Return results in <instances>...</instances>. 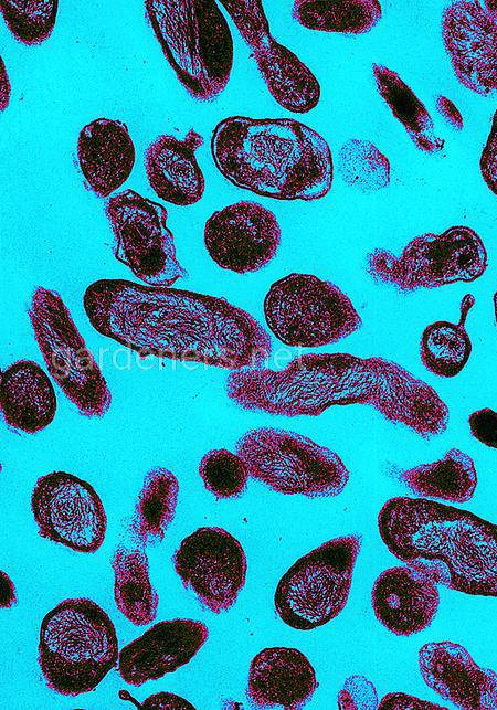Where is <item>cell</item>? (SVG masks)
I'll return each instance as SVG.
<instances>
[{
	"mask_svg": "<svg viewBox=\"0 0 497 710\" xmlns=\"http://www.w3.org/2000/svg\"><path fill=\"white\" fill-rule=\"evenodd\" d=\"M83 307L93 328L137 352L211 367L263 368L272 352L266 329L224 298L187 289L102 278Z\"/></svg>",
	"mask_w": 497,
	"mask_h": 710,
	"instance_id": "6da1fadb",
	"label": "cell"
},
{
	"mask_svg": "<svg viewBox=\"0 0 497 710\" xmlns=\"http://www.w3.org/2000/svg\"><path fill=\"white\" fill-rule=\"evenodd\" d=\"M224 388L244 410L290 417L318 416L334 405H371L424 439L445 433L450 422L448 406L433 386L381 357L307 353L282 370H234Z\"/></svg>",
	"mask_w": 497,
	"mask_h": 710,
	"instance_id": "7a4b0ae2",
	"label": "cell"
},
{
	"mask_svg": "<svg viewBox=\"0 0 497 710\" xmlns=\"http://www.w3.org/2000/svg\"><path fill=\"white\" fill-rule=\"evenodd\" d=\"M389 552L436 584L497 597V524L426 498L392 497L378 515Z\"/></svg>",
	"mask_w": 497,
	"mask_h": 710,
	"instance_id": "3957f363",
	"label": "cell"
},
{
	"mask_svg": "<svg viewBox=\"0 0 497 710\" xmlns=\"http://www.w3.org/2000/svg\"><path fill=\"white\" fill-rule=\"evenodd\" d=\"M211 153L228 181L271 199L319 200L334 180L328 142L296 119L226 117L213 130Z\"/></svg>",
	"mask_w": 497,
	"mask_h": 710,
	"instance_id": "277c9868",
	"label": "cell"
},
{
	"mask_svg": "<svg viewBox=\"0 0 497 710\" xmlns=\"http://www.w3.org/2000/svg\"><path fill=\"white\" fill-rule=\"evenodd\" d=\"M148 21L177 78L200 102L226 87L234 62L230 27L216 1L146 0Z\"/></svg>",
	"mask_w": 497,
	"mask_h": 710,
	"instance_id": "5b68a950",
	"label": "cell"
},
{
	"mask_svg": "<svg viewBox=\"0 0 497 710\" xmlns=\"http://www.w3.org/2000/svg\"><path fill=\"white\" fill-rule=\"evenodd\" d=\"M38 650L47 687L73 697L93 691L119 657L110 617L87 597L66 598L46 613Z\"/></svg>",
	"mask_w": 497,
	"mask_h": 710,
	"instance_id": "8992f818",
	"label": "cell"
},
{
	"mask_svg": "<svg viewBox=\"0 0 497 710\" xmlns=\"http://www.w3.org/2000/svg\"><path fill=\"white\" fill-rule=\"evenodd\" d=\"M236 453L253 478L279 494L335 497L349 481L336 452L293 431L252 428L237 441Z\"/></svg>",
	"mask_w": 497,
	"mask_h": 710,
	"instance_id": "52a82bcc",
	"label": "cell"
},
{
	"mask_svg": "<svg viewBox=\"0 0 497 710\" xmlns=\"http://www.w3.org/2000/svg\"><path fill=\"white\" fill-rule=\"evenodd\" d=\"M263 311L272 333L284 345L318 348L357 332L362 320L337 285L313 274L292 273L267 290Z\"/></svg>",
	"mask_w": 497,
	"mask_h": 710,
	"instance_id": "ba28073f",
	"label": "cell"
},
{
	"mask_svg": "<svg viewBox=\"0 0 497 710\" xmlns=\"http://www.w3.org/2000/svg\"><path fill=\"white\" fill-rule=\"evenodd\" d=\"M361 548L357 534L330 539L300 557L281 577L274 606L284 624L313 630L346 607Z\"/></svg>",
	"mask_w": 497,
	"mask_h": 710,
	"instance_id": "9c48e42d",
	"label": "cell"
},
{
	"mask_svg": "<svg viewBox=\"0 0 497 710\" xmlns=\"http://www.w3.org/2000/svg\"><path fill=\"white\" fill-rule=\"evenodd\" d=\"M28 315L49 373L65 396L83 415L104 416L112 404L110 390L62 297L38 286Z\"/></svg>",
	"mask_w": 497,
	"mask_h": 710,
	"instance_id": "30bf717a",
	"label": "cell"
},
{
	"mask_svg": "<svg viewBox=\"0 0 497 710\" xmlns=\"http://www.w3.org/2000/svg\"><path fill=\"white\" fill-rule=\"evenodd\" d=\"M487 266L488 256L480 236L466 225L415 236L400 256L374 248L366 257V268L372 278L400 290L472 283L482 277Z\"/></svg>",
	"mask_w": 497,
	"mask_h": 710,
	"instance_id": "8fae6325",
	"label": "cell"
},
{
	"mask_svg": "<svg viewBox=\"0 0 497 710\" xmlns=\"http://www.w3.org/2000/svg\"><path fill=\"white\" fill-rule=\"evenodd\" d=\"M105 213L116 240L114 256L138 279L170 287L184 277L163 205L126 189L108 199Z\"/></svg>",
	"mask_w": 497,
	"mask_h": 710,
	"instance_id": "7c38bea8",
	"label": "cell"
},
{
	"mask_svg": "<svg viewBox=\"0 0 497 710\" xmlns=\"http://www.w3.org/2000/svg\"><path fill=\"white\" fill-rule=\"evenodd\" d=\"M31 510L39 534L73 551L94 553L102 547L107 518L94 487L63 471L41 476L33 488Z\"/></svg>",
	"mask_w": 497,
	"mask_h": 710,
	"instance_id": "4fadbf2b",
	"label": "cell"
},
{
	"mask_svg": "<svg viewBox=\"0 0 497 710\" xmlns=\"http://www.w3.org/2000/svg\"><path fill=\"white\" fill-rule=\"evenodd\" d=\"M252 51L268 92L278 105L290 113L313 110L321 97V87L309 67L279 44L271 34L261 0H220Z\"/></svg>",
	"mask_w": 497,
	"mask_h": 710,
	"instance_id": "5bb4252c",
	"label": "cell"
},
{
	"mask_svg": "<svg viewBox=\"0 0 497 710\" xmlns=\"http://www.w3.org/2000/svg\"><path fill=\"white\" fill-rule=\"evenodd\" d=\"M175 571L212 613L229 611L245 585L247 562L241 542L221 527H200L173 557Z\"/></svg>",
	"mask_w": 497,
	"mask_h": 710,
	"instance_id": "9a60e30c",
	"label": "cell"
},
{
	"mask_svg": "<svg viewBox=\"0 0 497 710\" xmlns=\"http://www.w3.org/2000/svg\"><path fill=\"white\" fill-rule=\"evenodd\" d=\"M281 234L278 220L269 209L242 200L211 214L203 241L219 267L245 274L260 271L276 256Z\"/></svg>",
	"mask_w": 497,
	"mask_h": 710,
	"instance_id": "2e32d148",
	"label": "cell"
},
{
	"mask_svg": "<svg viewBox=\"0 0 497 710\" xmlns=\"http://www.w3.org/2000/svg\"><path fill=\"white\" fill-rule=\"evenodd\" d=\"M442 39L457 81L480 95L497 94V22L478 0H457L442 13Z\"/></svg>",
	"mask_w": 497,
	"mask_h": 710,
	"instance_id": "e0dca14e",
	"label": "cell"
},
{
	"mask_svg": "<svg viewBox=\"0 0 497 710\" xmlns=\"http://www.w3.org/2000/svg\"><path fill=\"white\" fill-rule=\"evenodd\" d=\"M208 637L209 629L200 621H161L119 651V676L127 685L136 687L157 680L187 665Z\"/></svg>",
	"mask_w": 497,
	"mask_h": 710,
	"instance_id": "ac0fdd59",
	"label": "cell"
},
{
	"mask_svg": "<svg viewBox=\"0 0 497 710\" xmlns=\"http://www.w3.org/2000/svg\"><path fill=\"white\" fill-rule=\"evenodd\" d=\"M421 676L435 693L465 710H497V672L475 663L461 644H424L417 654Z\"/></svg>",
	"mask_w": 497,
	"mask_h": 710,
	"instance_id": "d6986e66",
	"label": "cell"
},
{
	"mask_svg": "<svg viewBox=\"0 0 497 710\" xmlns=\"http://www.w3.org/2000/svg\"><path fill=\"white\" fill-rule=\"evenodd\" d=\"M371 606L378 622L398 636L426 629L440 606L436 583L411 566L382 571L371 589Z\"/></svg>",
	"mask_w": 497,
	"mask_h": 710,
	"instance_id": "ffe728a7",
	"label": "cell"
},
{
	"mask_svg": "<svg viewBox=\"0 0 497 710\" xmlns=\"http://www.w3.org/2000/svg\"><path fill=\"white\" fill-rule=\"evenodd\" d=\"M316 688L311 663L294 647H266L251 660L246 698L255 707L299 709Z\"/></svg>",
	"mask_w": 497,
	"mask_h": 710,
	"instance_id": "44dd1931",
	"label": "cell"
},
{
	"mask_svg": "<svg viewBox=\"0 0 497 710\" xmlns=\"http://www.w3.org/2000/svg\"><path fill=\"white\" fill-rule=\"evenodd\" d=\"M76 156L88 189L107 198L128 180L136 148L126 123L99 117L80 130Z\"/></svg>",
	"mask_w": 497,
	"mask_h": 710,
	"instance_id": "7402d4cb",
	"label": "cell"
},
{
	"mask_svg": "<svg viewBox=\"0 0 497 710\" xmlns=\"http://www.w3.org/2000/svg\"><path fill=\"white\" fill-rule=\"evenodd\" d=\"M202 144L203 138L193 128L182 139L163 134L150 142L145 170L150 188L160 199L179 206L201 200L205 179L195 151Z\"/></svg>",
	"mask_w": 497,
	"mask_h": 710,
	"instance_id": "603a6c76",
	"label": "cell"
},
{
	"mask_svg": "<svg viewBox=\"0 0 497 710\" xmlns=\"http://www.w3.org/2000/svg\"><path fill=\"white\" fill-rule=\"evenodd\" d=\"M0 409L9 426L27 434L38 433L52 423L57 410L56 395L39 363L21 359L1 372Z\"/></svg>",
	"mask_w": 497,
	"mask_h": 710,
	"instance_id": "cb8c5ba5",
	"label": "cell"
},
{
	"mask_svg": "<svg viewBox=\"0 0 497 710\" xmlns=\"http://www.w3.org/2000/svg\"><path fill=\"white\" fill-rule=\"evenodd\" d=\"M401 479L419 496L457 504L469 501L477 486L473 458L457 447L438 460L403 470Z\"/></svg>",
	"mask_w": 497,
	"mask_h": 710,
	"instance_id": "d4e9b609",
	"label": "cell"
},
{
	"mask_svg": "<svg viewBox=\"0 0 497 710\" xmlns=\"http://www.w3.org/2000/svg\"><path fill=\"white\" fill-rule=\"evenodd\" d=\"M179 489L178 478L168 468L155 467L147 473L129 524L130 537L138 547L165 539L175 518Z\"/></svg>",
	"mask_w": 497,
	"mask_h": 710,
	"instance_id": "484cf974",
	"label": "cell"
},
{
	"mask_svg": "<svg viewBox=\"0 0 497 710\" xmlns=\"http://www.w3.org/2000/svg\"><path fill=\"white\" fill-rule=\"evenodd\" d=\"M112 568L117 610L135 626L151 623L157 616L159 595L149 579L145 551L119 547L114 553Z\"/></svg>",
	"mask_w": 497,
	"mask_h": 710,
	"instance_id": "4316f807",
	"label": "cell"
},
{
	"mask_svg": "<svg viewBox=\"0 0 497 710\" xmlns=\"http://www.w3.org/2000/svg\"><path fill=\"white\" fill-rule=\"evenodd\" d=\"M372 72L379 94L413 144L427 153L442 150L444 141L436 136L429 110L411 87L384 65L373 63Z\"/></svg>",
	"mask_w": 497,
	"mask_h": 710,
	"instance_id": "83f0119b",
	"label": "cell"
},
{
	"mask_svg": "<svg viewBox=\"0 0 497 710\" xmlns=\"http://www.w3.org/2000/svg\"><path fill=\"white\" fill-rule=\"evenodd\" d=\"M292 15L308 30L363 34L377 25L382 7L378 0H295Z\"/></svg>",
	"mask_w": 497,
	"mask_h": 710,
	"instance_id": "f1b7e54d",
	"label": "cell"
},
{
	"mask_svg": "<svg viewBox=\"0 0 497 710\" xmlns=\"http://www.w3.org/2000/svg\"><path fill=\"white\" fill-rule=\"evenodd\" d=\"M473 303L474 297L472 296L465 307L463 299V316L458 324L438 320L424 328L420 340V358L422 364L433 374L441 378H453L466 365L472 354L473 345L464 324Z\"/></svg>",
	"mask_w": 497,
	"mask_h": 710,
	"instance_id": "f546056e",
	"label": "cell"
},
{
	"mask_svg": "<svg viewBox=\"0 0 497 710\" xmlns=\"http://www.w3.org/2000/svg\"><path fill=\"white\" fill-rule=\"evenodd\" d=\"M339 173L350 188L371 193L384 189L391 181V165L387 156L371 141L350 138L338 152Z\"/></svg>",
	"mask_w": 497,
	"mask_h": 710,
	"instance_id": "4dcf8cb0",
	"label": "cell"
},
{
	"mask_svg": "<svg viewBox=\"0 0 497 710\" xmlns=\"http://www.w3.org/2000/svg\"><path fill=\"white\" fill-rule=\"evenodd\" d=\"M57 0H1L0 11L13 38L33 46L47 40L54 29Z\"/></svg>",
	"mask_w": 497,
	"mask_h": 710,
	"instance_id": "1f68e13d",
	"label": "cell"
},
{
	"mask_svg": "<svg viewBox=\"0 0 497 710\" xmlns=\"http://www.w3.org/2000/svg\"><path fill=\"white\" fill-rule=\"evenodd\" d=\"M198 471L204 488L220 499L240 497L250 476L245 462L226 448H214L205 453Z\"/></svg>",
	"mask_w": 497,
	"mask_h": 710,
	"instance_id": "d6a6232c",
	"label": "cell"
},
{
	"mask_svg": "<svg viewBox=\"0 0 497 710\" xmlns=\"http://www.w3.org/2000/svg\"><path fill=\"white\" fill-rule=\"evenodd\" d=\"M472 435L482 444L497 449V412L483 407L468 415Z\"/></svg>",
	"mask_w": 497,
	"mask_h": 710,
	"instance_id": "836d02e7",
	"label": "cell"
},
{
	"mask_svg": "<svg viewBox=\"0 0 497 710\" xmlns=\"http://www.w3.org/2000/svg\"><path fill=\"white\" fill-rule=\"evenodd\" d=\"M479 170L485 184L497 197V108L480 155Z\"/></svg>",
	"mask_w": 497,
	"mask_h": 710,
	"instance_id": "e575fe53",
	"label": "cell"
},
{
	"mask_svg": "<svg viewBox=\"0 0 497 710\" xmlns=\"http://www.w3.org/2000/svg\"><path fill=\"white\" fill-rule=\"evenodd\" d=\"M378 709H427V710H447V707H443L430 701L420 699L417 697L404 693V692H389L382 697L378 703Z\"/></svg>",
	"mask_w": 497,
	"mask_h": 710,
	"instance_id": "d590c367",
	"label": "cell"
},
{
	"mask_svg": "<svg viewBox=\"0 0 497 710\" xmlns=\"http://www.w3.org/2000/svg\"><path fill=\"white\" fill-rule=\"evenodd\" d=\"M145 709H194L186 699L168 691H160L149 696L142 703Z\"/></svg>",
	"mask_w": 497,
	"mask_h": 710,
	"instance_id": "8d00e7d4",
	"label": "cell"
},
{
	"mask_svg": "<svg viewBox=\"0 0 497 710\" xmlns=\"http://www.w3.org/2000/svg\"><path fill=\"white\" fill-rule=\"evenodd\" d=\"M438 113L456 129H463L464 123L459 110L446 96L440 95L436 99Z\"/></svg>",
	"mask_w": 497,
	"mask_h": 710,
	"instance_id": "74e56055",
	"label": "cell"
},
{
	"mask_svg": "<svg viewBox=\"0 0 497 710\" xmlns=\"http://www.w3.org/2000/svg\"><path fill=\"white\" fill-rule=\"evenodd\" d=\"M1 577V596H0V605L2 608H9L11 607L17 598H15V590L13 582L9 577V575L4 571H0Z\"/></svg>",
	"mask_w": 497,
	"mask_h": 710,
	"instance_id": "f35d334b",
	"label": "cell"
},
{
	"mask_svg": "<svg viewBox=\"0 0 497 710\" xmlns=\"http://www.w3.org/2000/svg\"><path fill=\"white\" fill-rule=\"evenodd\" d=\"M483 7L494 21L497 22V0L484 1Z\"/></svg>",
	"mask_w": 497,
	"mask_h": 710,
	"instance_id": "ab89813d",
	"label": "cell"
},
{
	"mask_svg": "<svg viewBox=\"0 0 497 710\" xmlns=\"http://www.w3.org/2000/svg\"><path fill=\"white\" fill-rule=\"evenodd\" d=\"M494 310H495V319H496V325H497V289L494 294Z\"/></svg>",
	"mask_w": 497,
	"mask_h": 710,
	"instance_id": "60d3db41",
	"label": "cell"
}]
</instances>
